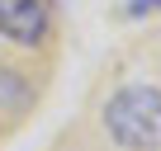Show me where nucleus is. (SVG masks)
Segmentation results:
<instances>
[{
    "label": "nucleus",
    "mask_w": 161,
    "mask_h": 151,
    "mask_svg": "<svg viewBox=\"0 0 161 151\" xmlns=\"http://www.w3.org/2000/svg\"><path fill=\"white\" fill-rule=\"evenodd\" d=\"M104 128L123 151H161V90L123 85L104 104Z\"/></svg>",
    "instance_id": "1"
},
{
    "label": "nucleus",
    "mask_w": 161,
    "mask_h": 151,
    "mask_svg": "<svg viewBox=\"0 0 161 151\" xmlns=\"http://www.w3.org/2000/svg\"><path fill=\"white\" fill-rule=\"evenodd\" d=\"M52 29V14L43 0H0V38L19 47H38Z\"/></svg>",
    "instance_id": "2"
},
{
    "label": "nucleus",
    "mask_w": 161,
    "mask_h": 151,
    "mask_svg": "<svg viewBox=\"0 0 161 151\" xmlns=\"http://www.w3.org/2000/svg\"><path fill=\"white\" fill-rule=\"evenodd\" d=\"M152 10H161V0H128V14L137 19V14H152Z\"/></svg>",
    "instance_id": "3"
}]
</instances>
